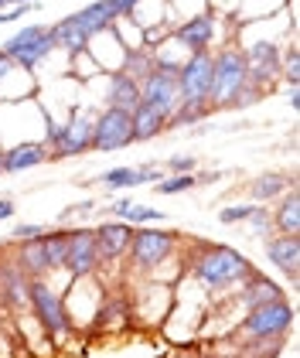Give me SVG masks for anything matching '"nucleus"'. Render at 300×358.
<instances>
[{"label":"nucleus","instance_id":"nucleus-1","mask_svg":"<svg viewBox=\"0 0 300 358\" xmlns=\"http://www.w3.org/2000/svg\"><path fill=\"white\" fill-rule=\"evenodd\" d=\"M249 85V62L243 52L225 48L222 55H215L212 62V89H208V106H232Z\"/></svg>","mask_w":300,"mask_h":358},{"label":"nucleus","instance_id":"nucleus-2","mask_svg":"<svg viewBox=\"0 0 300 358\" xmlns=\"http://www.w3.org/2000/svg\"><path fill=\"white\" fill-rule=\"evenodd\" d=\"M194 273H198V280H205L208 287H229V283L249 276L252 270H249V263H245L236 249L208 246L198 259H194Z\"/></svg>","mask_w":300,"mask_h":358},{"label":"nucleus","instance_id":"nucleus-3","mask_svg":"<svg viewBox=\"0 0 300 358\" xmlns=\"http://www.w3.org/2000/svg\"><path fill=\"white\" fill-rule=\"evenodd\" d=\"M140 103H147L150 110H157L164 120H171V113L181 106L178 96V65L174 62H157L154 72L140 83Z\"/></svg>","mask_w":300,"mask_h":358},{"label":"nucleus","instance_id":"nucleus-4","mask_svg":"<svg viewBox=\"0 0 300 358\" xmlns=\"http://www.w3.org/2000/svg\"><path fill=\"white\" fill-rule=\"evenodd\" d=\"M212 62H215V55H208V48H201V52H191L185 65H178V96H181V103L208 106Z\"/></svg>","mask_w":300,"mask_h":358},{"label":"nucleus","instance_id":"nucleus-5","mask_svg":"<svg viewBox=\"0 0 300 358\" xmlns=\"http://www.w3.org/2000/svg\"><path fill=\"white\" fill-rule=\"evenodd\" d=\"M127 143H134V120L130 110H116L106 106V113L92 123V150H123Z\"/></svg>","mask_w":300,"mask_h":358},{"label":"nucleus","instance_id":"nucleus-6","mask_svg":"<svg viewBox=\"0 0 300 358\" xmlns=\"http://www.w3.org/2000/svg\"><path fill=\"white\" fill-rule=\"evenodd\" d=\"M290 324H294V307L287 301H270L259 303V307H249L243 331L252 338H280Z\"/></svg>","mask_w":300,"mask_h":358},{"label":"nucleus","instance_id":"nucleus-7","mask_svg":"<svg viewBox=\"0 0 300 358\" xmlns=\"http://www.w3.org/2000/svg\"><path fill=\"white\" fill-rule=\"evenodd\" d=\"M27 303H31V310L38 314V321L52 331V334H65V331H69L65 307H62L58 294H55L45 280H27Z\"/></svg>","mask_w":300,"mask_h":358},{"label":"nucleus","instance_id":"nucleus-8","mask_svg":"<svg viewBox=\"0 0 300 358\" xmlns=\"http://www.w3.org/2000/svg\"><path fill=\"white\" fill-rule=\"evenodd\" d=\"M171 249H174V232H164V229H147V225H140V229H134V236H130L134 263L143 266V270L164 263Z\"/></svg>","mask_w":300,"mask_h":358},{"label":"nucleus","instance_id":"nucleus-9","mask_svg":"<svg viewBox=\"0 0 300 358\" xmlns=\"http://www.w3.org/2000/svg\"><path fill=\"white\" fill-rule=\"evenodd\" d=\"M92 123H96V120H92L89 113L76 110L72 120L62 127V140L52 147L55 154H48V157H76V154L92 150Z\"/></svg>","mask_w":300,"mask_h":358},{"label":"nucleus","instance_id":"nucleus-10","mask_svg":"<svg viewBox=\"0 0 300 358\" xmlns=\"http://www.w3.org/2000/svg\"><path fill=\"white\" fill-rule=\"evenodd\" d=\"M99 263V252H96V236L92 229H76L69 232V252H65V270L72 276H89Z\"/></svg>","mask_w":300,"mask_h":358},{"label":"nucleus","instance_id":"nucleus-11","mask_svg":"<svg viewBox=\"0 0 300 358\" xmlns=\"http://www.w3.org/2000/svg\"><path fill=\"white\" fill-rule=\"evenodd\" d=\"M92 236H96L99 259H116V256H123V252L130 249L134 229H130V222H106V225H99Z\"/></svg>","mask_w":300,"mask_h":358},{"label":"nucleus","instance_id":"nucleus-12","mask_svg":"<svg viewBox=\"0 0 300 358\" xmlns=\"http://www.w3.org/2000/svg\"><path fill=\"white\" fill-rule=\"evenodd\" d=\"M266 256L276 270L297 276V263H300V236H276V239H266Z\"/></svg>","mask_w":300,"mask_h":358},{"label":"nucleus","instance_id":"nucleus-13","mask_svg":"<svg viewBox=\"0 0 300 358\" xmlns=\"http://www.w3.org/2000/svg\"><path fill=\"white\" fill-rule=\"evenodd\" d=\"M212 34H215V21H212V14H198V17H188L181 28L174 31V38H178L185 48H191V52H201V48H208Z\"/></svg>","mask_w":300,"mask_h":358},{"label":"nucleus","instance_id":"nucleus-14","mask_svg":"<svg viewBox=\"0 0 300 358\" xmlns=\"http://www.w3.org/2000/svg\"><path fill=\"white\" fill-rule=\"evenodd\" d=\"M147 181H157V167H113L99 178V185L109 188V192L136 188V185H147Z\"/></svg>","mask_w":300,"mask_h":358},{"label":"nucleus","instance_id":"nucleus-15","mask_svg":"<svg viewBox=\"0 0 300 358\" xmlns=\"http://www.w3.org/2000/svg\"><path fill=\"white\" fill-rule=\"evenodd\" d=\"M0 301L10 307L27 303V276L17 270V263H0Z\"/></svg>","mask_w":300,"mask_h":358},{"label":"nucleus","instance_id":"nucleus-16","mask_svg":"<svg viewBox=\"0 0 300 358\" xmlns=\"http://www.w3.org/2000/svg\"><path fill=\"white\" fill-rule=\"evenodd\" d=\"M45 157H48V147H45V143H17V147L3 150V174L27 171V167L41 164Z\"/></svg>","mask_w":300,"mask_h":358},{"label":"nucleus","instance_id":"nucleus-17","mask_svg":"<svg viewBox=\"0 0 300 358\" xmlns=\"http://www.w3.org/2000/svg\"><path fill=\"white\" fill-rule=\"evenodd\" d=\"M106 103L116 110H134L140 103V85L127 76V72H113L109 76V89H106Z\"/></svg>","mask_w":300,"mask_h":358},{"label":"nucleus","instance_id":"nucleus-18","mask_svg":"<svg viewBox=\"0 0 300 358\" xmlns=\"http://www.w3.org/2000/svg\"><path fill=\"white\" fill-rule=\"evenodd\" d=\"M69 21L82 28L89 38L92 34H99V31H106L113 24V14H109V0H96V3H89L85 10H76V14H69Z\"/></svg>","mask_w":300,"mask_h":358},{"label":"nucleus","instance_id":"nucleus-19","mask_svg":"<svg viewBox=\"0 0 300 358\" xmlns=\"http://www.w3.org/2000/svg\"><path fill=\"white\" fill-rule=\"evenodd\" d=\"M17 270H21L27 280H41V273H48V259H45L41 239L21 243V249H17Z\"/></svg>","mask_w":300,"mask_h":358},{"label":"nucleus","instance_id":"nucleus-20","mask_svg":"<svg viewBox=\"0 0 300 358\" xmlns=\"http://www.w3.org/2000/svg\"><path fill=\"white\" fill-rule=\"evenodd\" d=\"M239 301L245 307H259V303L283 301V297H280V287L273 280H266V276H259V273H249V283H245V290L239 294Z\"/></svg>","mask_w":300,"mask_h":358},{"label":"nucleus","instance_id":"nucleus-21","mask_svg":"<svg viewBox=\"0 0 300 358\" xmlns=\"http://www.w3.org/2000/svg\"><path fill=\"white\" fill-rule=\"evenodd\" d=\"M130 120H134V140H154L164 130V116L147 103H136L130 110Z\"/></svg>","mask_w":300,"mask_h":358},{"label":"nucleus","instance_id":"nucleus-22","mask_svg":"<svg viewBox=\"0 0 300 358\" xmlns=\"http://www.w3.org/2000/svg\"><path fill=\"white\" fill-rule=\"evenodd\" d=\"M270 222L283 232V236H300V198H297V192H287V198L280 201V208L270 215Z\"/></svg>","mask_w":300,"mask_h":358},{"label":"nucleus","instance_id":"nucleus-23","mask_svg":"<svg viewBox=\"0 0 300 358\" xmlns=\"http://www.w3.org/2000/svg\"><path fill=\"white\" fill-rule=\"evenodd\" d=\"M52 48H55V38H52V31L45 28L41 34H38V38H34V41H31V45H24V48L14 55V65H21L24 72H31V69H34L41 58L52 55Z\"/></svg>","mask_w":300,"mask_h":358},{"label":"nucleus","instance_id":"nucleus-24","mask_svg":"<svg viewBox=\"0 0 300 358\" xmlns=\"http://www.w3.org/2000/svg\"><path fill=\"white\" fill-rule=\"evenodd\" d=\"M41 246H45V259H48V270H65V252H69V232H52V236H41Z\"/></svg>","mask_w":300,"mask_h":358},{"label":"nucleus","instance_id":"nucleus-25","mask_svg":"<svg viewBox=\"0 0 300 358\" xmlns=\"http://www.w3.org/2000/svg\"><path fill=\"white\" fill-rule=\"evenodd\" d=\"M283 192H287V178H283V174H263V178L252 181V188H249V194H252L256 201H276Z\"/></svg>","mask_w":300,"mask_h":358},{"label":"nucleus","instance_id":"nucleus-26","mask_svg":"<svg viewBox=\"0 0 300 358\" xmlns=\"http://www.w3.org/2000/svg\"><path fill=\"white\" fill-rule=\"evenodd\" d=\"M154 65H157V62L147 55V52H136V48H134V52H127V62H123V69H120V72H127V76L140 85L147 76H150V72H154Z\"/></svg>","mask_w":300,"mask_h":358},{"label":"nucleus","instance_id":"nucleus-27","mask_svg":"<svg viewBox=\"0 0 300 358\" xmlns=\"http://www.w3.org/2000/svg\"><path fill=\"white\" fill-rule=\"evenodd\" d=\"M280 79V58L276 62H256V65H249V85L259 92V85L266 83H276Z\"/></svg>","mask_w":300,"mask_h":358},{"label":"nucleus","instance_id":"nucleus-28","mask_svg":"<svg viewBox=\"0 0 300 358\" xmlns=\"http://www.w3.org/2000/svg\"><path fill=\"white\" fill-rule=\"evenodd\" d=\"M194 185H201V178H194V174H174V178H167V181H157L154 192L157 194H181V192H191Z\"/></svg>","mask_w":300,"mask_h":358},{"label":"nucleus","instance_id":"nucleus-29","mask_svg":"<svg viewBox=\"0 0 300 358\" xmlns=\"http://www.w3.org/2000/svg\"><path fill=\"white\" fill-rule=\"evenodd\" d=\"M41 31H45L41 24H27V28H21L17 34H14V38H10V41H7V45H3V55L14 62V55H17V52H21L24 45H31V41H34V38H38Z\"/></svg>","mask_w":300,"mask_h":358},{"label":"nucleus","instance_id":"nucleus-30","mask_svg":"<svg viewBox=\"0 0 300 358\" xmlns=\"http://www.w3.org/2000/svg\"><path fill=\"white\" fill-rule=\"evenodd\" d=\"M212 113V106H194V103H181L178 110L171 113V123L174 127H185V123H198V120H205Z\"/></svg>","mask_w":300,"mask_h":358},{"label":"nucleus","instance_id":"nucleus-31","mask_svg":"<svg viewBox=\"0 0 300 358\" xmlns=\"http://www.w3.org/2000/svg\"><path fill=\"white\" fill-rule=\"evenodd\" d=\"M123 219L134 222V225H147V222H164V212L161 208H147V205H130L123 212Z\"/></svg>","mask_w":300,"mask_h":358},{"label":"nucleus","instance_id":"nucleus-32","mask_svg":"<svg viewBox=\"0 0 300 358\" xmlns=\"http://www.w3.org/2000/svg\"><path fill=\"white\" fill-rule=\"evenodd\" d=\"M276 58H280V48H276L273 41H259V45H252V48H249L245 62H249V65H256V62H276Z\"/></svg>","mask_w":300,"mask_h":358},{"label":"nucleus","instance_id":"nucleus-33","mask_svg":"<svg viewBox=\"0 0 300 358\" xmlns=\"http://www.w3.org/2000/svg\"><path fill=\"white\" fill-rule=\"evenodd\" d=\"M252 215V205H232V208H222L218 212V219L225 222V225H236V222H245Z\"/></svg>","mask_w":300,"mask_h":358},{"label":"nucleus","instance_id":"nucleus-34","mask_svg":"<svg viewBox=\"0 0 300 358\" xmlns=\"http://www.w3.org/2000/svg\"><path fill=\"white\" fill-rule=\"evenodd\" d=\"M17 243H31V239H41L45 236V229L41 225H14V232H10Z\"/></svg>","mask_w":300,"mask_h":358},{"label":"nucleus","instance_id":"nucleus-35","mask_svg":"<svg viewBox=\"0 0 300 358\" xmlns=\"http://www.w3.org/2000/svg\"><path fill=\"white\" fill-rule=\"evenodd\" d=\"M287 69H280V72H287V83L290 85H297V79H300V65H297V48H287Z\"/></svg>","mask_w":300,"mask_h":358},{"label":"nucleus","instance_id":"nucleus-36","mask_svg":"<svg viewBox=\"0 0 300 358\" xmlns=\"http://www.w3.org/2000/svg\"><path fill=\"white\" fill-rule=\"evenodd\" d=\"M140 0H109V14H113V21L116 17H127V14H134V7Z\"/></svg>","mask_w":300,"mask_h":358},{"label":"nucleus","instance_id":"nucleus-37","mask_svg":"<svg viewBox=\"0 0 300 358\" xmlns=\"http://www.w3.org/2000/svg\"><path fill=\"white\" fill-rule=\"evenodd\" d=\"M167 167H171V171H178V174H188V171H194V157H174Z\"/></svg>","mask_w":300,"mask_h":358},{"label":"nucleus","instance_id":"nucleus-38","mask_svg":"<svg viewBox=\"0 0 300 358\" xmlns=\"http://www.w3.org/2000/svg\"><path fill=\"white\" fill-rule=\"evenodd\" d=\"M10 215H14V201L10 198H0V222L10 219Z\"/></svg>","mask_w":300,"mask_h":358},{"label":"nucleus","instance_id":"nucleus-39","mask_svg":"<svg viewBox=\"0 0 300 358\" xmlns=\"http://www.w3.org/2000/svg\"><path fill=\"white\" fill-rule=\"evenodd\" d=\"M127 208H130V201H127V198H116V201H113V208H109V212H113V215H120V219H123V212H127Z\"/></svg>","mask_w":300,"mask_h":358},{"label":"nucleus","instance_id":"nucleus-40","mask_svg":"<svg viewBox=\"0 0 300 358\" xmlns=\"http://www.w3.org/2000/svg\"><path fill=\"white\" fill-rule=\"evenodd\" d=\"M10 69H14V62H10V58H7L3 52H0V79H3V76H7Z\"/></svg>","mask_w":300,"mask_h":358},{"label":"nucleus","instance_id":"nucleus-41","mask_svg":"<svg viewBox=\"0 0 300 358\" xmlns=\"http://www.w3.org/2000/svg\"><path fill=\"white\" fill-rule=\"evenodd\" d=\"M0 174H3V150H0Z\"/></svg>","mask_w":300,"mask_h":358},{"label":"nucleus","instance_id":"nucleus-42","mask_svg":"<svg viewBox=\"0 0 300 358\" xmlns=\"http://www.w3.org/2000/svg\"><path fill=\"white\" fill-rule=\"evenodd\" d=\"M7 3H10V0H0V10H3V7H7Z\"/></svg>","mask_w":300,"mask_h":358},{"label":"nucleus","instance_id":"nucleus-43","mask_svg":"<svg viewBox=\"0 0 300 358\" xmlns=\"http://www.w3.org/2000/svg\"><path fill=\"white\" fill-rule=\"evenodd\" d=\"M10 3H31V0H10Z\"/></svg>","mask_w":300,"mask_h":358}]
</instances>
